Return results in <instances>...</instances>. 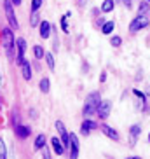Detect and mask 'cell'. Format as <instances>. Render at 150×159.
Returning <instances> with one entry per match:
<instances>
[{
	"label": "cell",
	"instance_id": "obj_23",
	"mask_svg": "<svg viewBox=\"0 0 150 159\" xmlns=\"http://www.w3.org/2000/svg\"><path fill=\"white\" fill-rule=\"evenodd\" d=\"M46 61H47V66L51 68V70H54V56H52L51 52H46Z\"/></svg>",
	"mask_w": 150,
	"mask_h": 159
},
{
	"label": "cell",
	"instance_id": "obj_10",
	"mask_svg": "<svg viewBox=\"0 0 150 159\" xmlns=\"http://www.w3.org/2000/svg\"><path fill=\"white\" fill-rule=\"evenodd\" d=\"M99 129L103 131V135H107L108 138H112V140L119 142V133H117L115 129H113L112 126H107V124H101V126H99Z\"/></svg>",
	"mask_w": 150,
	"mask_h": 159
},
{
	"label": "cell",
	"instance_id": "obj_25",
	"mask_svg": "<svg viewBox=\"0 0 150 159\" xmlns=\"http://www.w3.org/2000/svg\"><path fill=\"white\" fill-rule=\"evenodd\" d=\"M44 0H32V12H37L40 7H42Z\"/></svg>",
	"mask_w": 150,
	"mask_h": 159
},
{
	"label": "cell",
	"instance_id": "obj_32",
	"mask_svg": "<svg viewBox=\"0 0 150 159\" xmlns=\"http://www.w3.org/2000/svg\"><path fill=\"white\" fill-rule=\"evenodd\" d=\"M126 159H140V157H126Z\"/></svg>",
	"mask_w": 150,
	"mask_h": 159
},
{
	"label": "cell",
	"instance_id": "obj_18",
	"mask_svg": "<svg viewBox=\"0 0 150 159\" xmlns=\"http://www.w3.org/2000/svg\"><path fill=\"white\" fill-rule=\"evenodd\" d=\"M133 94H135L136 98L140 100V103H141V110H147V105H145V103H147V98H145V94L141 93L140 89H133Z\"/></svg>",
	"mask_w": 150,
	"mask_h": 159
},
{
	"label": "cell",
	"instance_id": "obj_28",
	"mask_svg": "<svg viewBox=\"0 0 150 159\" xmlns=\"http://www.w3.org/2000/svg\"><path fill=\"white\" fill-rule=\"evenodd\" d=\"M30 19H32V21H30L32 26H37V25H38V14H37V12H32V18H30Z\"/></svg>",
	"mask_w": 150,
	"mask_h": 159
},
{
	"label": "cell",
	"instance_id": "obj_15",
	"mask_svg": "<svg viewBox=\"0 0 150 159\" xmlns=\"http://www.w3.org/2000/svg\"><path fill=\"white\" fill-rule=\"evenodd\" d=\"M21 74H23L24 80L32 79V66H30V61H26V60L23 61V65H21Z\"/></svg>",
	"mask_w": 150,
	"mask_h": 159
},
{
	"label": "cell",
	"instance_id": "obj_6",
	"mask_svg": "<svg viewBox=\"0 0 150 159\" xmlns=\"http://www.w3.org/2000/svg\"><path fill=\"white\" fill-rule=\"evenodd\" d=\"M56 129H58V133H60V136H61L63 145H65V147H70V135H68L65 124H63L61 121H56Z\"/></svg>",
	"mask_w": 150,
	"mask_h": 159
},
{
	"label": "cell",
	"instance_id": "obj_1",
	"mask_svg": "<svg viewBox=\"0 0 150 159\" xmlns=\"http://www.w3.org/2000/svg\"><path fill=\"white\" fill-rule=\"evenodd\" d=\"M99 103H101V96H99L98 91H93V93L87 94V98H86V103H84V117H91L93 114L98 112V107Z\"/></svg>",
	"mask_w": 150,
	"mask_h": 159
},
{
	"label": "cell",
	"instance_id": "obj_29",
	"mask_svg": "<svg viewBox=\"0 0 150 159\" xmlns=\"http://www.w3.org/2000/svg\"><path fill=\"white\" fill-rule=\"evenodd\" d=\"M42 152H44V159H51V152H49V149H47V147H44Z\"/></svg>",
	"mask_w": 150,
	"mask_h": 159
},
{
	"label": "cell",
	"instance_id": "obj_22",
	"mask_svg": "<svg viewBox=\"0 0 150 159\" xmlns=\"http://www.w3.org/2000/svg\"><path fill=\"white\" fill-rule=\"evenodd\" d=\"M147 12H148V2L145 0V2H141V4L138 5V14H143V16H145Z\"/></svg>",
	"mask_w": 150,
	"mask_h": 159
},
{
	"label": "cell",
	"instance_id": "obj_24",
	"mask_svg": "<svg viewBox=\"0 0 150 159\" xmlns=\"http://www.w3.org/2000/svg\"><path fill=\"white\" fill-rule=\"evenodd\" d=\"M72 12H66L63 18H61V28H63V32L65 33H68V23H66V19H68V16H70Z\"/></svg>",
	"mask_w": 150,
	"mask_h": 159
},
{
	"label": "cell",
	"instance_id": "obj_3",
	"mask_svg": "<svg viewBox=\"0 0 150 159\" xmlns=\"http://www.w3.org/2000/svg\"><path fill=\"white\" fill-rule=\"evenodd\" d=\"M4 9H5V16H7V21H9L11 28H19V23L18 19H16V14H14V4L11 2V0H5L4 2Z\"/></svg>",
	"mask_w": 150,
	"mask_h": 159
},
{
	"label": "cell",
	"instance_id": "obj_7",
	"mask_svg": "<svg viewBox=\"0 0 150 159\" xmlns=\"http://www.w3.org/2000/svg\"><path fill=\"white\" fill-rule=\"evenodd\" d=\"M110 110H112V103L108 102V100H103V102L99 103V107H98V116L99 119H107L108 116H110Z\"/></svg>",
	"mask_w": 150,
	"mask_h": 159
},
{
	"label": "cell",
	"instance_id": "obj_26",
	"mask_svg": "<svg viewBox=\"0 0 150 159\" xmlns=\"http://www.w3.org/2000/svg\"><path fill=\"white\" fill-rule=\"evenodd\" d=\"M0 159H7V149H5V143L2 138H0Z\"/></svg>",
	"mask_w": 150,
	"mask_h": 159
},
{
	"label": "cell",
	"instance_id": "obj_11",
	"mask_svg": "<svg viewBox=\"0 0 150 159\" xmlns=\"http://www.w3.org/2000/svg\"><path fill=\"white\" fill-rule=\"evenodd\" d=\"M98 128V124L94 121H91V119H86L82 124H80V131H82V135H89L91 129H96Z\"/></svg>",
	"mask_w": 150,
	"mask_h": 159
},
{
	"label": "cell",
	"instance_id": "obj_2",
	"mask_svg": "<svg viewBox=\"0 0 150 159\" xmlns=\"http://www.w3.org/2000/svg\"><path fill=\"white\" fill-rule=\"evenodd\" d=\"M2 44H4V47H5L7 56L12 58V51H14V47H16V40H14V33H12L11 28L2 30Z\"/></svg>",
	"mask_w": 150,
	"mask_h": 159
},
{
	"label": "cell",
	"instance_id": "obj_31",
	"mask_svg": "<svg viewBox=\"0 0 150 159\" xmlns=\"http://www.w3.org/2000/svg\"><path fill=\"white\" fill-rule=\"evenodd\" d=\"M11 2H12V4H14L16 7H18V5H21V2H23V0H11Z\"/></svg>",
	"mask_w": 150,
	"mask_h": 159
},
{
	"label": "cell",
	"instance_id": "obj_9",
	"mask_svg": "<svg viewBox=\"0 0 150 159\" xmlns=\"http://www.w3.org/2000/svg\"><path fill=\"white\" fill-rule=\"evenodd\" d=\"M141 135V126L140 124H133L131 128H129V143H131V147H135L136 142H138V136Z\"/></svg>",
	"mask_w": 150,
	"mask_h": 159
},
{
	"label": "cell",
	"instance_id": "obj_16",
	"mask_svg": "<svg viewBox=\"0 0 150 159\" xmlns=\"http://www.w3.org/2000/svg\"><path fill=\"white\" fill-rule=\"evenodd\" d=\"M44 147H46V135H38L37 138H35V143H33V149L35 150H42Z\"/></svg>",
	"mask_w": 150,
	"mask_h": 159
},
{
	"label": "cell",
	"instance_id": "obj_5",
	"mask_svg": "<svg viewBox=\"0 0 150 159\" xmlns=\"http://www.w3.org/2000/svg\"><path fill=\"white\" fill-rule=\"evenodd\" d=\"M16 47H18L16 65H23V61H24V51H26V42H24V39H16Z\"/></svg>",
	"mask_w": 150,
	"mask_h": 159
},
{
	"label": "cell",
	"instance_id": "obj_8",
	"mask_svg": "<svg viewBox=\"0 0 150 159\" xmlns=\"http://www.w3.org/2000/svg\"><path fill=\"white\" fill-rule=\"evenodd\" d=\"M79 157V138L75 133L70 135V159H77Z\"/></svg>",
	"mask_w": 150,
	"mask_h": 159
},
{
	"label": "cell",
	"instance_id": "obj_33",
	"mask_svg": "<svg viewBox=\"0 0 150 159\" xmlns=\"http://www.w3.org/2000/svg\"><path fill=\"white\" fill-rule=\"evenodd\" d=\"M147 2H148V4H150V0H147Z\"/></svg>",
	"mask_w": 150,
	"mask_h": 159
},
{
	"label": "cell",
	"instance_id": "obj_20",
	"mask_svg": "<svg viewBox=\"0 0 150 159\" xmlns=\"http://www.w3.org/2000/svg\"><path fill=\"white\" fill-rule=\"evenodd\" d=\"M33 54H35V58H37V60H42V58L46 56V52H44L42 46H33Z\"/></svg>",
	"mask_w": 150,
	"mask_h": 159
},
{
	"label": "cell",
	"instance_id": "obj_13",
	"mask_svg": "<svg viewBox=\"0 0 150 159\" xmlns=\"http://www.w3.org/2000/svg\"><path fill=\"white\" fill-rule=\"evenodd\" d=\"M30 133H32V131H30V128L21 126V124H18V126H16V136H18V138H21V140H24V138H28V136H30Z\"/></svg>",
	"mask_w": 150,
	"mask_h": 159
},
{
	"label": "cell",
	"instance_id": "obj_12",
	"mask_svg": "<svg viewBox=\"0 0 150 159\" xmlns=\"http://www.w3.org/2000/svg\"><path fill=\"white\" fill-rule=\"evenodd\" d=\"M51 145H52V150H54L58 156H61L63 152H65V145H63L61 140H58V136H52L51 138Z\"/></svg>",
	"mask_w": 150,
	"mask_h": 159
},
{
	"label": "cell",
	"instance_id": "obj_30",
	"mask_svg": "<svg viewBox=\"0 0 150 159\" xmlns=\"http://www.w3.org/2000/svg\"><path fill=\"white\" fill-rule=\"evenodd\" d=\"M131 2H133V0H122V4L126 5L127 9H129V7H131Z\"/></svg>",
	"mask_w": 150,
	"mask_h": 159
},
{
	"label": "cell",
	"instance_id": "obj_4",
	"mask_svg": "<svg viewBox=\"0 0 150 159\" xmlns=\"http://www.w3.org/2000/svg\"><path fill=\"white\" fill-rule=\"evenodd\" d=\"M147 26H148V19H147L143 14H138V16H136V18L131 21V25H129V32H131V33H136L138 30L147 28Z\"/></svg>",
	"mask_w": 150,
	"mask_h": 159
},
{
	"label": "cell",
	"instance_id": "obj_19",
	"mask_svg": "<svg viewBox=\"0 0 150 159\" xmlns=\"http://www.w3.org/2000/svg\"><path fill=\"white\" fill-rule=\"evenodd\" d=\"M113 7H115L113 0H103V4H101V11L103 12H110V11H113Z\"/></svg>",
	"mask_w": 150,
	"mask_h": 159
},
{
	"label": "cell",
	"instance_id": "obj_21",
	"mask_svg": "<svg viewBox=\"0 0 150 159\" xmlns=\"http://www.w3.org/2000/svg\"><path fill=\"white\" fill-rule=\"evenodd\" d=\"M40 91H42V93H49V79H47V77H42V79H40Z\"/></svg>",
	"mask_w": 150,
	"mask_h": 159
},
{
	"label": "cell",
	"instance_id": "obj_17",
	"mask_svg": "<svg viewBox=\"0 0 150 159\" xmlns=\"http://www.w3.org/2000/svg\"><path fill=\"white\" fill-rule=\"evenodd\" d=\"M113 28H115V23H113L112 19H110V21H105V23L101 25V33H105V35H110V33L113 32Z\"/></svg>",
	"mask_w": 150,
	"mask_h": 159
},
{
	"label": "cell",
	"instance_id": "obj_14",
	"mask_svg": "<svg viewBox=\"0 0 150 159\" xmlns=\"http://www.w3.org/2000/svg\"><path fill=\"white\" fill-rule=\"evenodd\" d=\"M51 30H52L51 23H49V21H42V23H40V37H42V39H49Z\"/></svg>",
	"mask_w": 150,
	"mask_h": 159
},
{
	"label": "cell",
	"instance_id": "obj_34",
	"mask_svg": "<svg viewBox=\"0 0 150 159\" xmlns=\"http://www.w3.org/2000/svg\"><path fill=\"white\" fill-rule=\"evenodd\" d=\"M148 140H150V135H148Z\"/></svg>",
	"mask_w": 150,
	"mask_h": 159
},
{
	"label": "cell",
	"instance_id": "obj_27",
	"mask_svg": "<svg viewBox=\"0 0 150 159\" xmlns=\"http://www.w3.org/2000/svg\"><path fill=\"white\" fill-rule=\"evenodd\" d=\"M110 44H112L113 47H121L122 39H121V37H112V39H110Z\"/></svg>",
	"mask_w": 150,
	"mask_h": 159
}]
</instances>
